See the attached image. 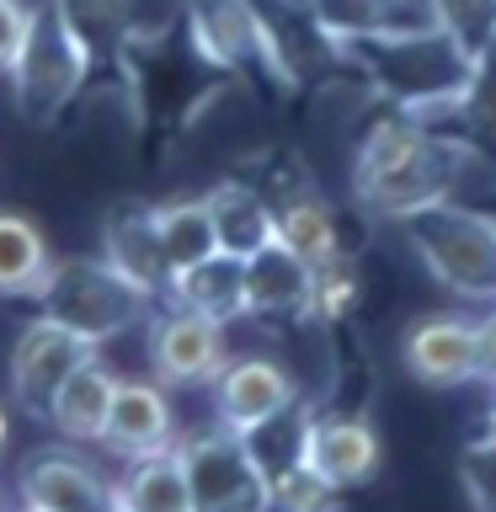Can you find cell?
<instances>
[{
    "mask_svg": "<svg viewBox=\"0 0 496 512\" xmlns=\"http://www.w3.org/2000/svg\"><path fill=\"white\" fill-rule=\"evenodd\" d=\"M112 390H118V374H112V368H107L102 358L80 363L75 374L54 390V400H48V411H43V422L54 427L64 443L86 448V443L102 438V427H107Z\"/></svg>",
    "mask_w": 496,
    "mask_h": 512,
    "instance_id": "17",
    "label": "cell"
},
{
    "mask_svg": "<svg viewBox=\"0 0 496 512\" xmlns=\"http://www.w3.org/2000/svg\"><path fill=\"white\" fill-rule=\"evenodd\" d=\"M187 32L198 59L214 70H246L262 64V16L256 0H187Z\"/></svg>",
    "mask_w": 496,
    "mask_h": 512,
    "instance_id": "15",
    "label": "cell"
},
{
    "mask_svg": "<svg viewBox=\"0 0 496 512\" xmlns=\"http://www.w3.org/2000/svg\"><path fill=\"white\" fill-rule=\"evenodd\" d=\"M475 326H480V384L496 390V304L475 320Z\"/></svg>",
    "mask_w": 496,
    "mask_h": 512,
    "instance_id": "31",
    "label": "cell"
},
{
    "mask_svg": "<svg viewBox=\"0 0 496 512\" xmlns=\"http://www.w3.org/2000/svg\"><path fill=\"white\" fill-rule=\"evenodd\" d=\"M27 16H32V6H27V0H0V75L11 70L16 48H22Z\"/></svg>",
    "mask_w": 496,
    "mask_h": 512,
    "instance_id": "30",
    "label": "cell"
},
{
    "mask_svg": "<svg viewBox=\"0 0 496 512\" xmlns=\"http://www.w3.org/2000/svg\"><path fill=\"white\" fill-rule=\"evenodd\" d=\"M342 496L347 491H336L331 480H320L304 464L272 475V512H342Z\"/></svg>",
    "mask_w": 496,
    "mask_h": 512,
    "instance_id": "28",
    "label": "cell"
},
{
    "mask_svg": "<svg viewBox=\"0 0 496 512\" xmlns=\"http://www.w3.org/2000/svg\"><path fill=\"white\" fill-rule=\"evenodd\" d=\"M0 512H6V496H0Z\"/></svg>",
    "mask_w": 496,
    "mask_h": 512,
    "instance_id": "35",
    "label": "cell"
},
{
    "mask_svg": "<svg viewBox=\"0 0 496 512\" xmlns=\"http://www.w3.org/2000/svg\"><path fill=\"white\" fill-rule=\"evenodd\" d=\"M192 512H272V475L256 464L246 438L230 427H203L192 438H176Z\"/></svg>",
    "mask_w": 496,
    "mask_h": 512,
    "instance_id": "6",
    "label": "cell"
},
{
    "mask_svg": "<svg viewBox=\"0 0 496 512\" xmlns=\"http://www.w3.org/2000/svg\"><path fill=\"white\" fill-rule=\"evenodd\" d=\"M112 459H150V454H166L176 443V422H171V400L155 379H118L112 390V411H107V427L102 438Z\"/></svg>",
    "mask_w": 496,
    "mask_h": 512,
    "instance_id": "13",
    "label": "cell"
},
{
    "mask_svg": "<svg viewBox=\"0 0 496 512\" xmlns=\"http://www.w3.org/2000/svg\"><path fill=\"white\" fill-rule=\"evenodd\" d=\"M400 224H406L411 251L422 256L448 294L496 304V214L464 198H443Z\"/></svg>",
    "mask_w": 496,
    "mask_h": 512,
    "instance_id": "4",
    "label": "cell"
},
{
    "mask_svg": "<svg viewBox=\"0 0 496 512\" xmlns=\"http://www.w3.org/2000/svg\"><path fill=\"white\" fill-rule=\"evenodd\" d=\"M91 358H102V347L86 342V336L70 331V326H59L54 315L27 320L22 336H16V347H11V368H6L16 406H22L27 416H43L54 390Z\"/></svg>",
    "mask_w": 496,
    "mask_h": 512,
    "instance_id": "8",
    "label": "cell"
},
{
    "mask_svg": "<svg viewBox=\"0 0 496 512\" xmlns=\"http://www.w3.org/2000/svg\"><path fill=\"white\" fill-rule=\"evenodd\" d=\"M267 203H272V230H278V240L299 256L304 267H320V262H331V256L342 251V230H336L331 203L320 198L310 182L288 187L283 198H267Z\"/></svg>",
    "mask_w": 496,
    "mask_h": 512,
    "instance_id": "18",
    "label": "cell"
},
{
    "mask_svg": "<svg viewBox=\"0 0 496 512\" xmlns=\"http://www.w3.org/2000/svg\"><path fill=\"white\" fill-rule=\"evenodd\" d=\"M203 203H208V214H214L219 251L251 256V251H262L267 240H278V230H272V203H267L262 187L224 176V182H214L203 192Z\"/></svg>",
    "mask_w": 496,
    "mask_h": 512,
    "instance_id": "19",
    "label": "cell"
},
{
    "mask_svg": "<svg viewBox=\"0 0 496 512\" xmlns=\"http://www.w3.org/2000/svg\"><path fill=\"white\" fill-rule=\"evenodd\" d=\"M310 278L315 267H304L283 240H267L262 251L240 256V315L256 320L310 315Z\"/></svg>",
    "mask_w": 496,
    "mask_h": 512,
    "instance_id": "14",
    "label": "cell"
},
{
    "mask_svg": "<svg viewBox=\"0 0 496 512\" xmlns=\"http://www.w3.org/2000/svg\"><path fill=\"white\" fill-rule=\"evenodd\" d=\"M150 368L160 390H208L219 368L230 363V342H224V320H208L198 310L166 304L150 310Z\"/></svg>",
    "mask_w": 496,
    "mask_h": 512,
    "instance_id": "7",
    "label": "cell"
},
{
    "mask_svg": "<svg viewBox=\"0 0 496 512\" xmlns=\"http://www.w3.org/2000/svg\"><path fill=\"white\" fill-rule=\"evenodd\" d=\"M454 118L464 123V139L470 144H496V43L486 54H475L470 86H464Z\"/></svg>",
    "mask_w": 496,
    "mask_h": 512,
    "instance_id": "24",
    "label": "cell"
},
{
    "mask_svg": "<svg viewBox=\"0 0 496 512\" xmlns=\"http://www.w3.org/2000/svg\"><path fill=\"white\" fill-rule=\"evenodd\" d=\"M16 502L32 512H118V480H107L70 448H32L16 470Z\"/></svg>",
    "mask_w": 496,
    "mask_h": 512,
    "instance_id": "9",
    "label": "cell"
},
{
    "mask_svg": "<svg viewBox=\"0 0 496 512\" xmlns=\"http://www.w3.org/2000/svg\"><path fill=\"white\" fill-rule=\"evenodd\" d=\"M432 16L470 59L496 43V0H432Z\"/></svg>",
    "mask_w": 496,
    "mask_h": 512,
    "instance_id": "26",
    "label": "cell"
},
{
    "mask_svg": "<svg viewBox=\"0 0 496 512\" xmlns=\"http://www.w3.org/2000/svg\"><path fill=\"white\" fill-rule=\"evenodd\" d=\"M166 304H182V310H198L208 320H240V256L235 251H214L192 267H176L166 278Z\"/></svg>",
    "mask_w": 496,
    "mask_h": 512,
    "instance_id": "20",
    "label": "cell"
},
{
    "mask_svg": "<svg viewBox=\"0 0 496 512\" xmlns=\"http://www.w3.org/2000/svg\"><path fill=\"white\" fill-rule=\"evenodd\" d=\"M48 272H54V251L43 230L27 214H0V299L38 304Z\"/></svg>",
    "mask_w": 496,
    "mask_h": 512,
    "instance_id": "21",
    "label": "cell"
},
{
    "mask_svg": "<svg viewBox=\"0 0 496 512\" xmlns=\"http://www.w3.org/2000/svg\"><path fill=\"white\" fill-rule=\"evenodd\" d=\"M411 379L427 390H464L480 384V326L464 315H427L400 342Z\"/></svg>",
    "mask_w": 496,
    "mask_h": 512,
    "instance_id": "12",
    "label": "cell"
},
{
    "mask_svg": "<svg viewBox=\"0 0 496 512\" xmlns=\"http://www.w3.org/2000/svg\"><path fill=\"white\" fill-rule=\"evenodd\" d=\"M336 59L358 64L384 102H395L400 112L416 118H438L454 112L464 86H470L475 59L448 38L443 27H422V32H395V38H368V43H342Z\"/></svg>",
    "mask_w": 496,
    "mask_h": 512,
    "instance_id": "2",
    "label": "cell"
},
{
    "mask_svg": "<svg viewBox=\"0 0 496 512\" xmlns=\"http://www.w3.org/2000/svg\"><path fill=\"white\" fill-rule=\"evenodd\" d=\"M208 390H214V422L240 432V438H246L251 427H262L267 416H278L283 406H294V400H299L294 374H288L278 358H267V352L230 358Z\"/></svg>",
    "mask_w": 496,
    "mask_h": 512,
    "instance_id": "11",
    "label": "cell"
},
{
    "mask_svg": "<svg viewBox=\"0 0 496 512\" xmlns=\"http://www.w3.org/2000/svg\"><path fill=\"white\" fill-rule=\"evenodd\" d=\"M22 512H32V507H22Z\"/></svg>",
    "mask_w": 496,
    "mask_h": 512,
    "instance_id": "36",
    "label": "cell"
},
{
    "mask_svg": "<svg viewBox=\"0 0 496 512\" xmlns=\"http://www.w3.org/2000/svg\"><path fill=\"white\" fill-rule=\"evenodd\" d=\"M379 432L368 416L358 411H320L304 422V443H299V464L315 470L320 480H331L336 491H352V486H368L379 475Z\"/></svg>",
    "mask_w": 496,
    "mask_h": 512,
    "instance_id": "10",
    "label": "cell"
},
{
    "mask_svg": "<svg viewBox=\"0 0 496 512\" xmlns=\"http://www.w3.org/2000/svg\"><path fill=\"white\" fill-rule=\"evenodd\" d=\"M118 512H192V491H187L176 448L150 459H128V470L118 480Z\"/></svg>",
    "mask_w": 496,
    "mask_h": 512,
    "instance_id": "22",
    "label": "cell"
},
{
    "mask_svg": "<svg viewBox=\"0 0 496 512\" xmlns=\"http://www.w3.org/2000/svg\"><path fill=\"white\" fill-rule=\"evenodd\" d=\"M102 256L123 272L134 288H144L155 304L166 294V251H160V230H155V203H118L102 224Z\"/></svg>",
    "mask_w": 496,
    "mask_h": 512,
    "instance_id": "16",
    "label": "cell"
},
{
    "mask_svg": "<svg viewBox=\"0 0 496 512\" xmlns=\"http://www.w3.org/2000/svg\"><path fill=\"white\" fill-rule=\"evenodd\" d=\"M155 230H160V251H166V267H192L203 256L219 251L214 235V214H208L203 198H182V203H155Z\"/></svg>",
    "mask_w": 496,
    "mask_h": 512,
    "instance_id": "23",
    "label": "cell"
},
{
    "mask_svg": "<svg viewBox=\"0 0 496 512\" xmlns=\"http://www.w3.org/2000/svg\"><path fill=\"white\" fill-rule=\"evenodd\" d=\"M480 438L496 443V395H491V406H486V422H480Z\"/></svg>",
    "mask_w": 496,
    "mask_h": 512,
    "instance_id": "32",
    "label": "cell"
},
{
    "mask_svg": "<svg viewBox=\"0 0 496 512\" xmlns=\"http://www.w3.org/2000/svg\"><path fill=\"white\" fill-rule=\"evenodd\" d=\"M475 166V144L459 134H432L416 112H390L363 134L352 160V192L374 219H411L427 203L454 198L464 171Z\"/></svg>",
    "mask_w": 496,
    "mask_h": 512,
    "instance_id": "1",
    "label": "cell"
},
{
    "mask_svg": "<svg viewBox=\"0 0 496 512\" xmlns=\"http://www.w3.org/2000/svg\"><path fill=\"white\" fill-rule=\"evenodd\" d=\"M6 438H11V416H6V406H0V454H6Z\"/></svg>",
    "mask_w": 496,
    "mask_h": 512,
    "instance_id": "33",
    "label": "cell"
},
{
    "mask_svg": "<svg viewBox=\"0 0 496 512\" xmlns=\"http://www.w3.org/2000/svg\"><path fill=\"white\" fill-rule=\"evenodd\" d=\"M459 470H464V491H470L475 512H496V443L475 438L470 448H464Z\"/></svg>",
    "mask_w": 496,
    "mask_h": 512,
    "instance_id": "29",
    "label": "cell"
},
{
    "mask_svg": "<svg viewBox=\"0 0 496 512\" xmlns=\"http://www.w3.org/2000/svg\"><path fill=\"white\" fill-rule=\"evenodd\" d=\"M150 310H155V299L128 283L107 256H64V262L54 256V272H48V283L38 294V315H54L59 326L80 331L96 347L144 326Z\"/></svg>",
    "mask_w": 496,
    "mask_h": 512,
    "instance_id": "5",
    "label": "cell"
},
{
    "mask_svg": "<svg viewBox=\"0 0 496 512\" xmlns=\"http://www.w3.org/2000/svg\"><path fill=\"white\" fill-rule=\"evenodd\" d=\"M59 6L96 54H102L107 43H123L128 32H134V0H59Z\"/></svg>",
    "mask_w": 496,
    "mask_h": 512,
    "instance_id": "27",
    "label": "cell"
},
{
    "mask_svg": "<svg viewBox=\"0 0 496 512\" xmlns=\"http://www.w3.org/2000/svg\"><path fill=\"white\" fill-rule=\"evenodd\" d=\"M91 64H96V48L80 38V27L64 16L59 0H43L32 6L27 16V32H22V48L11 59V96H16V112L43 128L54 123L64 107L80 96V86L91 80Z\"/></svg>",
    "mask_w": 496,
    "mask_h": 512,
    "instance_id": "3",
    "label": "cell"
},
{
    "mask_svg": "<svg viewBox=\"0 0 496 512\" xmlns=\"http://www.w3.org/2000/svg\"><path fill=\"white\" fill-rule=\"evenodd\" d=\"M358 294H363L358 262H352L347 251H336L331 262L315 267V278H310V315H320V320H347L352 310H358Z\"/></svg>",
    "mask_w": 496,
    "mask_h": 512,
    "instance_id": "25",
    "label": "cell"
},
{
    "mask_svg": "<svg viewBox=\"0 0 496 512\" xmlns=\"http://www.w3.org/2000/svg\"><path fill=\"white\" fill-rule=\"evenodd\" d=\"M470 203H480L486 214H496V187H491V192H480V198H470Z\"/></svg>",
    "mask_w": 496,
    "mask_h": 512,
    "instance_id": "34",
    "label": "cell"
}]
</instances>
